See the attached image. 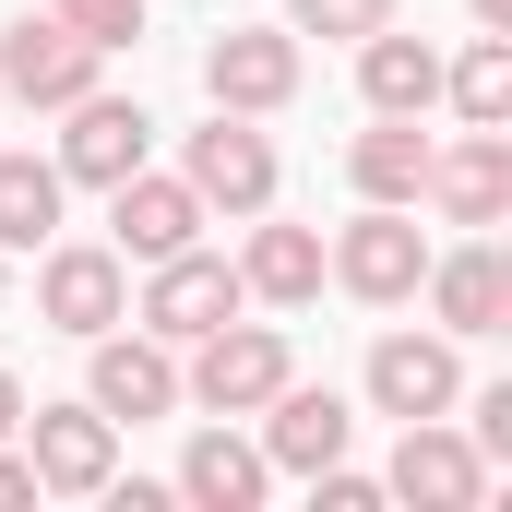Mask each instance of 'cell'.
Listing matches in <instances>:
<instances>
[{
    "label": "cell",
    "mask_w": 512,
    "mask_h": 512,
    "mask_svg": "<svg viewBox=\"0 0 512 512\" xmlns=\"http://www.w3.org/2000/svg\"><path fill=\"white\" fill-rule=\"evenodd\" d=\"M465 12H477V24H489V36H512V0H465Z\"/></svg>",
    "instance_id": "f1b7e54d"
},
{
    "label": "cell",
    "mask_w": 512,
    "mask_h": 512,
    "mask_svg": "<svg viewBox=\"0 0 512 512\" xmlns=\"http://www.w3.org/2000/svg\"><path fill=\"white\" fill-rule=\"evenodd\" d=\"M84 346H96V370H84V405H96V417H131V429H143V417H179V346L120 334V322L84 334Z\"/></svg>",
    "instance_id": "8fae6325"
},
{
    "label": "cell",
    "mask_w": 512,
    "mask_h": 512,
    "mask_svg": "<svg viewBox=\"0 0 512 512\" xmlns=\"http://www.w3.org/2000/svg\"><path fill=\"white\" fill-rule=\"evenodd\" d=\"M441 96L465 131H512V36H477L465 60H441Z\"/></svg>",
    "instance_id": "7402d4cb"
},
{
    "label": "cell",
    "mask_w": 512,
    "mask_h": 512,
    "mask_svg": "<svg viewBox=\"0 0 512 512\" xmlns=\"http://www.w3.org/2000/svg\"><path fill=\"white\" fill-rule=\"evenodd\" d=\"M477 453H489V465H512V382L477 393Z\"/></svg>",
    "instance_id": "484cf974"
},
{
    "label": "cell",
    "mask_w": 512,
    "mask_h": 512,
    "mask_svg": "<svg viewBox=\"0 0 512 512\" xmlns=\"http://www.w3.org/2000/svg\"><path fill=\"white\" fill-rule=\"evenodd\" d=\"M12 441H24L36 489H60V501H96L120 477V417H96V405H36Z\"/></svg>",
    "instance_id": "5b68a950"
},
{
    "label": "cell",
    "mask_w": 512,
    "mask_h": 512,
    "mask_svg": "<svg viewBox=\"0 0 512 512\" xmlns=\"http://www.w3.org/2000/svg\"><path fill=\"white\" fill-rule=\"evenodd\" d=\"M203 96H215L227 120H274V108L298 96V36H286V24H227V36L203 48Z\"/></svg>",
    "instance_id": "52a82bcc"
},
{
    "label": "cell",
    "mask_w": 512,
    "mask_h": 512,
    "mask_svg": "<svg viewBox=\"0 0 512 512\" xmlns=\"http://www.w3.org/2000/svg\"><path fill=\"white\" fill-rule=\"evenodd\" d=\"M179 179L203 191V215H262L274 203V143H262V120H215L191 131V155H179Z\"/></svg>",
    "instance_id": "30bf717a"
},
{
    "label": "cell",
    "mask_w": 512,
    "mask_h": 512,
    "mask_svg": "<svg viewBox=\"0 0 512 512\" xmlns=\"http://www.w3.org/2000/svg\"><path fill=\"white\" fill-rule=\"evenodd\" d=\"M251 310V286H239V262H215L203 239L191 251H167V262H143V334L155 346H203L215 322H239Z\"/></svg>",
    "instance_id": "3957f363"
},
{
    "label": "cell",
    "mask_w": 512,
    "mask_h": 512,
    "mask_svg": "<svg viewBox=\"0 0 512 512\" xmlns=\"http://www.w3.org/2000/svg\"><path fill=\"white\" fill-rule=\"evenodd\" d=\"M417 286H429V310H441V334H453V346L512 322V262H501V239H489V227H477L465 251H429V274H417Z\"/></svg>",
    "instance_id": "5bb4252c"
},
{
    "label": "cell",
    "mask_w": 512,
    "mask_h": 512,
    "mask_svg": "<svg viewBox=\"0 0 512 512\" xmlns=\"http://www.w3.org/2000/svg\"><path fill=\"white\" fill-rule=\"evenodd\" d=\"M393 0H286V36H334V48H358V36H382Z\"/></svg>",
    "instance_id": "603a6c76"
},
{
    "label": "cell",
    "mask_w": 512,
    "mask_h": 512,
    "mask_svg": "<svg viewBox=\"0 0 512 512\" xmlns=\"http://www.w3.org/2000/svg\"><path fill=\"white\" fill-rule=\"evenodd\" d=\"M346 179H358V203H417V179H429V131L370 108V131L346 143Z\"/></svg>",
    "instance_id": "ffe728a7"
},
{
    "label": "cell",
    "mask_w": 512,
    "mask_h": 512,
    "mask_svg": "<svg viewBox=\"0 0 512 512\" xmlns=\"http://www.w3.org/2000/svg\"><path fill=\"white\" fill-rule=\"evenodd\" d=\"M0 108H12V96H0Z\"/></svg>",
    "instance_id": "4dcf8cb0"
},
{
    "label": "cell",
    "mask_w": 512,
    "mask_h": 512,
    "mask_svg": "<svg viewBox=\"0 0 512 512\" xmlns=\"http://www.w3.org/2000/svg\"><path fill=\"white\" fill-rule=\"evenodd\" d=\"M358 96H370L382 120H429V108H441V48L405 36V24L358 36Z\"/></svg>",
    "instance_id": "e0dca14e"
},
{
    "label": "cell",
    "mask_w": 512,
    "mask_h": 512,
    "mask_svg": "<svg viewBox=\"0 0 512 512\" xmlns=\"http://www.w3.org/2000/svg\"><path fill=\"white\" fill-rule=\"evenodd\" d=\"M84 48H143V0H48Z\"/></svg>",
    "instance_id": "cb8c5ba5"
},
{
    "label": "cell",
    "mask_w": 512,
    "mask_h": 512,
    "mask_svg": "<svg viewBox=\"0 0 512 512\" xmlns=\"http://www.w3.org/2000/svg\"><path fill=\"white\" fill-rule=\"evenodd\" d=\"M262 489H274L262 441H239V429H191V453H179V501H191V512H262Z\"/></svg>",
    "instance_id": "ac0fdd59"
},
{
    "label": "cell",
    "mask_w": 512,
    "mask_h": 512,
    "mask_svg": "<svg viewBox=\"0 0 512 512\" xmlns=\"http://www.w3.org/2000/svg\"><path fill=\"white\" fill-rule=\"evenodd\" d=\"M322 274H334L346 298H370V310H405V298H417V274H429V239H417V215H405V203H358V215L334 227Z\"/></svg>",
    "instance_id": "7a4b0ae2"
},
{
    "label": "cell",
    "mask_w": 512,
    "mask_h": 512,
    "mask_svg": "<svg viewBox=\"0 0 512 512\" xmlns=\"http://www.w3.org/2000/svg\"><path fill=\"white\" fill-rule=\"evenodd\" d=\"M36 310H48L60 334H108V322H131V262L108 251V239H48Z\"/></svg>",
    "instance_id": "ba28073f"
},
{
    "label": "cell",
    "mask_w": 512,
    "mask_h": 512,
    "mask_svg": "<svg viewBox=\"0 0 512 512\" xmlns=\"http://www.w3.org/2000/svg\"><path fill=\"white\" fill-rule=\"evenodd\" d=\"M382 501L477 512V501H489V453H477L465 429H441V417H405V441H393V465H382Z\"/></svg>",
    "instance_id": "277c9868"
},
{
    "label": "cell",
    "mask_w": 512,
    "mask_h": 512,
    "mask_svg": "<svg viewBox=\"0 0 512 512\" xmlns=\"http://www.w3.org/2000/svg\"><path fill=\"white\" fill-rule=\"evenodd\" d=\"M0 298H12V262H0Z\"/></svg>",
    "instance_id": "f546056e"
},
{
    "label": "cell",
    "mask_w": 512,
    "mask_h": 512,
    "mask_svg": "<svg viewBox=\"0 0 512 512\" xmlns=\"http://www.w3.org/2000/svg\"><path fill=\"white\" fill-rule=\"evenodd\" d=\"M239 286H251L262 310H310L322 298V227H274V203H262L251 251H239Z\"/></svg>",
    "instance_id": "d6986e66"
},
{
    "label": "cell",
    "mask_w": 512,
    "mask_h": 512,
    "mask_svg": "<svg viewBox=\"0 0 512 512\" xmlns=\"http://www.w3.org/2000/svg\"><path fill=\"white\" fill-rule=\"evenodd\" d=\"M96 60H108V48H84L60 12H24V24L0 36V96H12V108H72V96L96 84Z\"/></svg>",
    "instance_id": "9c48e42d"
},
{
    "label": "cell",
    "mask_w": 512,
    "mask_h": 512,
    "mask_svg": "<svg viewBox=\"0 0 512 512\" xmlns=\"http://www.w3.org/2000/svg\"><path fill=\"white\" fill-rule=\"evenodd\" d=\"M346 441H358L346 393L274 382V405H262V465H274V477H322V465H346Z\"/></svg>",
    "instance_id": "2e32d148"
},
{
    "label": "cell",
    "mask_w": 512,
    "mask_h": 512,
    "mask_svg": "<svg viewBox=\"0 0 512 512\" xmlns=\"http://www.w3.org/2000/svg\"><path fill=\"white\" fill-rule=\"evenodd\" d=\"M274 382H298L286 334H274V322H215V334L191 346V370H179V405H203V417H262Z\"/></svg>",
    "instance_id": "6da1fadb"
},
{
    "label": "cell",
    "mask_w": 512,
    "mask_h": 512,
    "mask_svg": "<svg viewBox=\"0 0 512 512\" xmlns=\"http://www.w3.org/2000/svg\"><path fill=\"white\" fill-rule=\"evenodd\" d=\"M60 167L48 155H0V251H48L60 239Z\"/></svg>",
    "instance_id": "44dd1931"
},
{
    "label": "cell",
    "mask_w": 512,
    "mask_h": 512,
    "mask_svg": "<svg viewBox=\"0 0 512 512\" xmlns=\"http://www.w3.org/2000/svg\"><path fill=\"white\" fill-rule=\"evenodd\" d=\"M429 203H441V227H501L512 215V131H453V143H429V179H417Z\"/></svg>",
    "instance_id": "7c38bea8"
},
{
    "label": "cell",
    "mask_w": 512,
    "mask_h": 512,
    "mask_svg": "<svg viewBox=\"0 0 512 512\" xmlns=\"http://www.w3.org/2000/svg\"><path fill=\"white\" fill-rule=\"evenodd\" d=\"M370 405H382V417H453V405H465L453 334H382V346H370Z\"/></svg>",
    "instance_id": "9a60e30c"
},
{
    "label": "cell",
    "mask_w": 512,
    "mask_h": 512,
    "mask_svg": "<svg viewBox=\"0 0 512 512\" xmlns=\"http://www.w3.org/2000/svg\"><path fill=\"white\" fill-rule=\"evenodd\" d=\"M310 501H322V512H382V477H358V465H322V477H310Z\"/></svg>",
    "instance_id": "d4e9b609"
},
{
    "label": "cell",
    "mask_w": 512,
    "mask_h": 512,
    "mask_svg": "<svg viewBox=\"0 0 512 512\" xmlns=\"http://www.w3.org/2000/svg\"><path fill=\"white\" fill-rule=\"evenodd\" d=\"M0 501H36V465H24L12 441H0Z\"/></svg>",
    "instance_id": "4316f807"
},
{
    "label": "cell",
    "mask_w": 512,
    "mask_h": 512,
    "mask_svg": "<svg viewBox=\"0 0 512 512\" xmlns=\"http://www.w3.org/2000/svg\"><path fill=\"white\" fill-rule=\"evenodd\" d=\"M203 239V191L191 179H155V167H131L120 191H108V251L120 262H167Z\"/></svg>",
    "instance_id": "4fadbf2b"
},
{
    "label": "cell",
    "mask_w": 512,
    "mask_h": 512,
    "mask_svg": "<svg viewBox=\"0 0 512 512\" xmlns=\"http://www.w3.org/2000/svg\"><path fill=\"white\" fill-rule=\"evenodd\" d=\"M60 120H72V131H60V155H48V167H60V179H84V191H120L131 167L155 155V120H143V96H108V84H84Z\"/></svg>",
    "instance_id": "8992f818"
},
{
    "label": "cell",
    "mask_w": 512,
    "mask_h": 512,
    "mask_svg": "<svg viewBox=\"0 0 512 512\" xmlns=\"http://www.w3.org/2000/svg\"><path fill=\"white\" fill-rule=\"evenodd\" d=\"M12 429H24V382L0 370V441H12Z\"/></svg>",
    "instance_id": "83f0119b"
}]
</instances>
